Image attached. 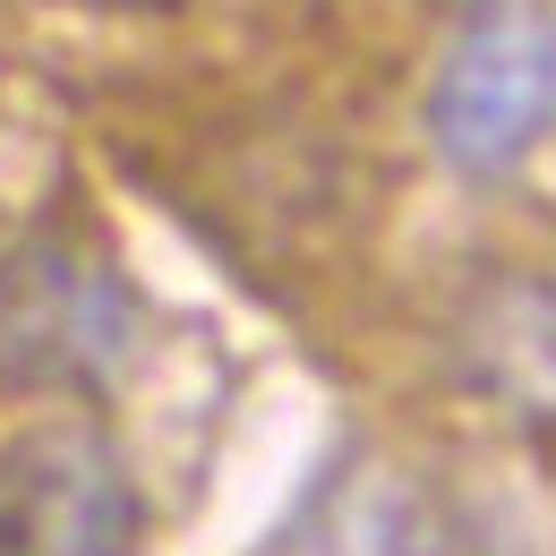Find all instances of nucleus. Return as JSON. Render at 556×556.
I'll use <instances>...</instances> for the list:
<instances>
[{"label":"nucleus","mask_w":556,"mask_h":556,"mask_svg":"<svg viewBox=\"0 0 556 556\" xmlns=\"http://www.w3.org/2000/svg\"><path fill=\"white\" fill-rule=\"evenodd\" d=\"M0 540L17 556H129L138 488L121 445L77 412H52L0 454Z\"/></svg>","instance_id":"nucleus-3"},{"label":"nucleus","mask_w":556,"mask_h":556,"mask_svg":"<svg viewBox=\"0 0 556 556\" xmlns=\"http://www.w3.org/2000/svg\"><path fill=\"white\" fill-rule=\"evenodd\" d=\"M77 9H163V0H77Z\"/></svg>","instance_id":"nucleus-4"},{"label":"nucleus","mask_w":556,"mask_h":556,"mask_svg":"<svg viewBox=\"0 0 556 556\" xmlns=\"http://www.w3.org/2000/svg\"><path fill=\"white\" fill-rule=\"evenodd\" d=\"M419 129L445 172L514 180L556 129V17L540 0H471L437 43Z\"/></svg>","instance_id":"nucleus-2"},{"label":"nucleus","mask_w":556,"mask_h":556,"mask_svg":"<svg viewBox=\"0 0 556 556\" xmlns=\"http://www.w3.org/2000/svg\"><path fill=\"white\" fill-rule=\"evenodd\" d=\"M146 308L129 275L70 231H26L0 249V386L94 403L129 377Z\"/></svg>","instance_id":"nucleus-1"}]
</instances>
